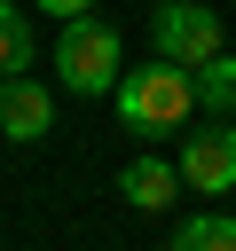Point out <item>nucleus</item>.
Instances as JSON below:
<instances>
[{
    "label": "nucleus",
    "mask_w": 236,
    "mask_h": 251,
    "mask_svg": "<svg viewBox=\"0 0 236 251\" xmlns=\"http://www.w3.org/2000/svg\"><path fill=\"white\" fill-rule=\"evenodd\" d=\"M110 102H118V126H126V133H173V126L197 118V71L149 55L142 71H126V78L110 86Z\"/></svg>",
    "instance_id": "f257e3e1"
},
{
    "label": "nucleus",
    "mask_w": 236,
    "mask_h": 251,
    "mask_svg": "<svg viewBox=\"0 0 236 251\" xmlns=\"http://www.w3.org/2000/svg\"><path fill=\"white\" fill-rule=\"evenodd\" d=\"M55 78H63L71 94H110V86L126 78V39H118V24L71 16V24L55 31Z\"/></svg>",
    "instance_id": "f03ea898"
},
{
    "label": "nucleus",
    "mask_w": 236,
    "mask_h": 251,
    "mask_svg": "<svg viewBox=\"0 0 236 251\" xmlns=\"http://www.w3.org/2000/svg\"><path fill=\"white\" fill-rule=\"evenodd\" d=\"M220 47H228V31H220V16H212L205 0H157V16H149V55L197 71V63H212Z\"/></svg>",
    "instance_id": "7ed1b4c3"
},
{
    "label": "nucleus",
    "mask_w": 236,
    "mask_h": 251,
    "mask_svg": "<svg viewBox=\"0 0 236 251\" xmlns=\"http://www.w3.org/2000/svg\"><path fill=\"white\" fill-rule=\"evenodd\" d=\"M173 165H181V180L197 196H228L236 188V118H212L205 133H189Z\"/></svg>",
    "instance_id": "20e7f679"
},
{
    "label": "nucleus",
    "mask_w": 236,
    "mask_h": 251,
    "mask_svg": "<svg viewBox=\"0 0 236 251\" xmlns=\"http://www.w3.org/2000/svg\"><path fill=\"white\" fill-rule=\"evenodd\" d=\"M39 133H55V94L31 71L0 78V141H39Z\"/></svg>",
    "instance_id": "39448f33"
},
{
    "label": "nucleus",
    "mask_w": 236,
    "mask_h": 251,
    "mask_svg": "<svg viewBox=\"0 0 236 251\" xmlns=\"http://www.w3.org/2000/svg\"><path fill=\"white\" fill-rule=\"evenodd\" d=\"M181 188H189V180H181L173 157H134V165H118V196H126L134 212H165Z\"/></svg>",
    "instance_id": "423d86ee"
},
{
    "label": "nucleus",
    "mask_w": 236,
    "mask_h": 251,
    "mask_svg": "<svg viewBox=\"0 0 236 251\" xmlns=\"http://www.w3.org/2000/svg\"><path fill=\"white\" fill-rule=\"evenodd\" d=\"M197 110L205 118H236V47H220L212 63H197Z\"/></svg>",
    "instance_id": "0eeeda50"
},
{
    "label": "nucleus",
    "mask_w": 236,
    "mask_h": 251,
    "mask_svg": "<svg viewBox=\"0 0 236 251\" xmlns=\"http://www.w3.org/2000/svg\"><path fill=\"white\" fill-rule=\"evenodd\" d=\"M165 251H236V212H189Z\"/></svg>",
    "instance_id": "6e6552de"
},
{
    "label": "nucleus",
    "mask_w": 236,
    "mask_h": 251,
    "mask_svg": "<svg viewBox=\"0 0 236 251\" xmlns=\"http://www.w3.org/2000/svg\"><path fill=\"white\" fill-rule=\"evenodd\" d=\"M16 71H31V24L16 0H0V78H16Z\"/></svg>",
    "instance_id": "1a4fd4ad"
},
{
    "label": "nucleus",
    "mask_w": 236,
    "mask_h": 251,
    "mask_svg": "<svg viewBox=\"0 0 236 251\" xmlns=\"http://www.w3.org/2000/svg\"><path fill=\"white\" fill-rule=\"evenodd\" d=\"M39 8H47V16H55V24H71V16H94V8H102V0H39Z\"/></svg>",
    "instance_id": "9d476101"
}]
</instances>
